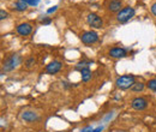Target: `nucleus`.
I'll return each mask as SVG.
<instances>
[{"mask_svg": "<svg viewBox=\"0 0 156 132\" xmlns=\"http://www.w3.org/2000/svg\"><path fill=\"white\" fill-rule=\"evenodd\" d=\"M80 40L85 45H93L98 40V33H95L93 30H89V31H85L80 35Z\"/></svg>", "mask_w": 156, "mask_h": 132, "instance_id": "obj_4", "label": "nucleus"}, {"mask_svg": "<svg viewBox=\"0 0 156 132\" xmlns=\"http://www.w3.org/2000/svg\"><path fill=\"white\" fill-rule=\"evenodd\" d=\"M35 64H36V60H35L34 58H29V59L25 61V67H27L28 70H30V69H33V67L35 66Z\"/></svg>", "mask_w": 156, "mask_h": 132, "instance_id": "obj_15", "label": "nucleus"}, {"mask_svg": "<svg viewBox=\"0 0 156 132\" xmlns=\"http://www.w3.org/2000/svg\"><path fill=\"white\" fill-rule=\"evenodd\" d=\"M102 130H103V127L102 126H98L96 129H90L88 132H102Z\"/></svg>", "mask_w": 156, "mask_h": 132, "instance_id": "obj_19", "label": "nucleus"}, {"mask_svg": "<svg viewBox=\"0 0 156 132\" xmlns=\"http://www.w3.org/2000/svg\"><path fill=\"white\" fill-rule=\"evenodd\" d=\"M108 54H109V57H112V58H124V57H126L127 51H126L125 48L115 47V48H112Z\"/></svg>", "mask_w": 156, "mask_h": 132, "instance_id": "obj_9", "label": "nucleus"}, {"mask_svg": "<svg viewBox=\"0 0 156 132\" xmlns=\"http://www.w3.org/2000/svg\"><path fill=\"white\" fill-rule=\"evenodd\" d=\"M57 9H58V6H53V7H51V9H48V10H47V13L55 12V11H57Z\"/></svg>", "mask_w": 156, "mask_h": 132, "instance_id": "obj_21", "label": "nucleus"}, {"mask_svg": "<svg viewBox=\"0 0 156 132\" xmlns=\"http://www.w3.org/2000/svg\"><path fill=\"white\" fill-rule=\"evenodd\" d=\"M27 7H28V4H25V2H24V1H22V0H20V1H17V2H15V4H13V9H15L16 11H20V12L25 11V10H27Z\"/></svg>", "mask_w": 156, "mask_h": 132, "instance_id": "obj_12", "label": "nucleus"}, {"mask_svg": "<svg viewBox=\"0 0 156 132\" xmlns=\"http://www.w3.org/2000/svg\"><path fill=\"white\" fill-rule=\"evenodd\" d=\"M150 10H151V12H153V15H154V16H155V17H156V2H154V4L151 5V9H150Z\"/></svg>", "mask_w": 156, "mask_h": 132, "instance_id": "obj_22", "label": "nucleus"}, {"mask_svg": "<svg viewBox=\"0 0 156 132\" xmlns=\"http://www.w3.org/2000/svg\"><path fill=\"white\" fill-rule=\"evenodd\" d=\"M87 22L88 24L91 27V28H95V29H101L103 27V22L100 16H98L96 13H89L88 17H87Z\"/></svg>", "mask_w": 156, "mask_h": 132, "instance_id": "obj_5", "label": "nucleus"}, {"mask_svg": "<svg viewBox=\"0 0 156 132\" xmlns=\"http://www.w3.org/2000/svg\"><path fill=\"white\" fill-rule=\"evenodd\" d=\"M120 7H121V1L120 0H112L108 5V10L111 12H119L121 10Z\"/></svg>", "mask_w": 156, "mask_h": 132, "instance_id": "obj_11", "label": "nucleus"}, {"mask_svg": "<svg viewBox=\"0 0 156 132\" xmlns=\"http://www.w3.org/2000/svg\"><path fill=\"white\" fill-rule=\"evenodd\" d=\"M144 84L142 83V82H135V84L132 85V88H131V90L132 91H136V93H138V91H142L143 89H144Z\"/></svg>", "mask_w": 156, "mask_h": 132, "instance_id": "obj_14", "label": "nucleus"}, {"mask_svg": "<svg viewBox=\"0 0 156 132\" xmlns=\"http://www.w3.org/2000/svg\"><path fill=\"white\" fill-rule=\"evenodd\" d=\"M51 22H52L51 18H43L42 20H41V23H42V24H51Z\"/></svg>", "mask_w": 156, "mask_h": 132, "instance_id": "obj_23", "label": "nucleus"}, {"mask_svg": "<svg viewBox=\"0 0 156 132\" xmlns=\"http://www.w3.org/2000/svg\"><path fill=\"white\" fill-rule=\"evenodd\" d=\"M80 75H82V80H83V82H89V80L91 79V71L89 70V67L82 70V71H80Z\"/></svg>", "mask_w": 156, "mask_h": 132, "instance_id": "obj_13", "label": "nucleus"}, {"mask_svg": "<svg viewBox=\"0 0 156 132\" xmlns=\"http://www.w3.org/2000/svg\"><path fill=\"white\" fill-rule=\"evenodd\" d=\"M148 106V101L144 97H136L131 101V107L136 111H143Z\"/></svg>", "mask_w": 156, "mask_h": 132, "instance_id": "obj_6", "label": "nucleus"}, {"mask_svg": "<svg viewBox=\"0 0 156 132\" xmlns=\"http://www.w3.org/2000/svg\"><path fill=\"white\" fill-rule=\"evenodd\" d=\"M33 31V27L29 23H22L17 27V33L20 36H28L29 34H31Z\"/></svg>", "mask_w": 156, "mask_h": 132, "instance_id": "obj_8", "label": "nucleus"}, {"mask_svg": "<svg viewBox=\"0 0 156 132\" xmlns=\"http://www.w3.org/2000/svg\"><path fill=\"white\" fill-rule=\"evenodd\" d=\"M22 119H23L24 121L31 123V121H34V120L37 119V114L31 112V111H25V112L22 113Z\"/></svg>", "mask_w": 156, "mask_h": 132, "instance_id": "obj_10", "label": "nucleus"}, {"mask_svg": "<svg viewBox=\"0 0 156 132\" xmlns=\"http://www.w3.org/2000/svg\"><path fill=\"white\" fill-rule=\"evenodd\" d=\"M22 1H24L25 4H28L30 6H36L40 2V0H22Z\"/></svg>", "mask_w": 156, "mask_h": 132, "instance_id": "obj_18", "label": "nucleus"}, {"mask_svg": "<svg viewBox=\"0 0 156 132\" xmlns=\"http://www.w3.org/2000/svg\"><path fill=\"white\" fill-rule=\"evenodd\" d=\"M61 62L60 61H57V60H54V61H52V62H49L47 66H46V72L48 73V75H55V73H58L59 71L61 70Z\"/></svg>", "mask_w": 156, "mask_h": 132, "instance_id": "obj_7", "label": "nucleus"}, {"mask_svg": "<svg viewBox=\"0 0 156 132\" xmlns=\"http://www.w3.org/2000/svg\"><path fill=\"white\" fill-rule=\"evenodd\" d=\"M6 17H7V13H6L4 10H1V11H0V19H1V20H4Z\"/></svg>", "mask_w": 156, "mask_h": 132, "instance_id": "obj_20", "label": "nucleus"}, {"mask_svg": "<svg viewBox=\"0 0 156 132\" xmlns=\"http://www.w3.org/2000/svg\"><path fill=\"white\" fill-rule=\"evenodd\" d=\"M20 64V57L18 54H13V55H11L9 59H6L4 61L2 70L6 71V72H10V71L15 70Z\"/></svg>", "mask_w": 156, "mask_h": 132, "instance_id": "obj_3", "label": "nucleus"}, {"mask_svg": "<svg viewBox=\"0 0 156 132\" xmlns=\"http://www.w3.org/2000/svg\"><path fill=\"white\" fill-rule=\"evenodd\" d=\"M89 67V65H88V62H85V61H82V62H79L76 65V70H79V71H82V70H84V69H88Z\"/></svg>", "mask_w": 156, "mask_h": 132, "instance_id": "obj_17", "label": "nucleus"}, {"mask_svg": "<svg viewBox=\"0 0 156 132\" xmlns=\"http://www.w3.org/2000/svg\"><path fill=\"white\" fill-rule=\"evenodd\" d=\"M135 84V76L132 75H124L118 77L115 80V85L121 90H126V89H131L132 85Z\"/></svg>", "mask_w": 156, "mask_h": 132, "instance_id": "obj_1", "label": "nucleus"}, {"mask_svg": "<svg viewBox=\"0 0 156 132\" xmlns=\"http://www.w3.org/2000/svg\"><path fill=\"white\" fill-rule=\"evenodd\" d=\"M133 16H135V9L130 7V6H126V7L121 9L117 13V20L120 22V23H126Z\"/></svg>", "mask_w": 156, "mask_h": 132, "instance_id": "obj_2", "label": "nucleus"}, {"mask_svg": "<svg viewBox=\"0 0 156 132\" xmlns=\"http://www.w3.org/2000/svg\"><path fill=\"white\" fill-rule=\"evenodd\" d=\"M147 87H148L150 90L156 91V78H154V79H150V80L147 83Z\"/></svg>", "mask_w": 156, "mask_h": 132, "instance_id": "obj_16", "label": "nucleus"}]
</instances>
